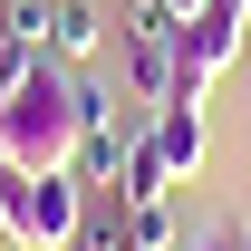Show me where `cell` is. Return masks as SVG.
Masks as SVG:
<instances>
[{
    "instance_id": "obj_1",
    "label": "cell",
    "mask_w": 251,
    "mask_h": 251,
    "mask_svg": "<svg viewBox=\"0 0 251 251\" xmlns=\"http://www.w3.org/2000/svg\"><path fill=\"white\" fill-rule=\"evenodd\" d=\"M77 155V68L39 58L20 77V97H0V164L20 174H68Z\"/></svg>"
},
{
    "instance_id": "obj_2",
    "label": "cell",
    "mask_w": 251,
    "mask_h": 251,
    "mask_svg": "<svg viewBox=\"0 0 251 251\" xmlns=\"http://www.w3.org/2000/svg\"><path fill=\"white\" fill-rule=\"evenodd\" d=\"M77 213H87V184H77V174H20V164H0L10 251H68L77 242Z\"/></svg>"
},
{
    "instance_id": "obj_3",
    "label": "cell",
    "mask_w": 251,
    "mask_h": 251,
    "mask_svg": "<svg viewBox=\"0 0 251 251\" xmlns=\"http://www.w3.org/2000/svg\"><path fill=\"white\" fill-rule=\"evenodd\" d=\"M116 39H126V77H135V97L164 106V97H174V68H184V20H174L164 0H135V10L116 20Z\"/></svg>"
},
{
    "instance_id": "obj_4",
    "label": "cell",
    "mask_w": 251,
    "mask_h": 251,
    "mask_svg": "<svg viewBox=\"0 0 251 251\" xmlns=\"http://www.w3.org/2000/svg\"><path fill=\"white\" fill-rule=\"evenodd\" d=\"M126 145H135V135L116 126V97L77 77V155H68V174H77L87 193H116V164H126Z\"/></svg>"
},
{
    "instance_id": "obj_5",
    "label": "cell",
    "mask_w": 251,
    "mask_h": 251,
    "mask_svg": "<svg viewBox=\"0 0 251 251\" xmlns=\"http://www.w3.org/2000/svg\"><path fill=\"white\" fill-rule=\"evenodd\" d=\"M145 145L164 155V174H174V184H193V174H203V155H213V126H203V106H155V116H145Z\"/></svg>"
},
{
    "instance_id": "obj_6",
    "label": "cell",
    "mask_w": 251,
    "mask_h": 251,
    "mask_svg": "<svg viewBox=\"0 0 251 251\" xmlns=\"http://www.w3.org/2000/svg\"><path fill=\"white\" fill-rule=\"evenodd\" d=\"M97 49H106V10H97V0H49V58L87 68Z\"/></svg>"
},
{
    "instance_id": "obj_7",
    "label": "cell",
    "mask_w": 251,
    "mask_h": 251,
    "mask_svg": "<svg viewBox=\"0 0 251 251\" xmlns=\"http://www.w3.org/2000/svg\"><path fill=\"white\" fill-rule=\"evenodd\" d=\"M164 184H174V174H164V155L145 145V126H135V145H126V164H116V203L145 213V203H164Z\"/></svg>"
},
{
    "instance_id": "obj_8",
    "label": "cell",
    "mask_w": 251,
    "mask_h": 251,
    "mask_svg": "<svg viewBox=\"0 0 251 251\" xmlns=\"http://www.w3.org/2000/svg\"><path fill=\"white\" fill-rule=\"evenodd\" d=\"M135 242V213H126L116 193H87V213H77V242L68 251H126Z\"/></svg>"
},
{
    "instance_id": "obj_9",
    "label": "cell",
    "mask_w": 251,
    "mask_h": 251,
    "mask_svg": "<svg viewBox=\"0 0 251 251\" xmlns=\"http://www.w3.org/2000/svg\"><path fill=\"white\" fill-rule=\"evenodd\" d=\"M0 29L29 39V49H49V0H0Z\"/></svg>"
},
{
    "instance_id": "obj_10",
    "label": "cell",
    "mask_w": 251,
    "mask_h": 251,
    "mask_svg": "<svg viewBox=\"0 0 251 251\" xmlns=\"http://www.w3.org/2000/svg\"><path fill=\"white\" fill-rule=\"evenodd\" d=\"M193 251H242V232H213V242H193Z\"/></svg>"
},
{
    "instance_id": "obj_11",
    "label": "cell",
    "mask_w": 251,
    "mask_h": 251,
    "mask_svg": "<svg viewBox=\"0 0 251 251\" xmlns=\"http://www.w3.org/2000/svg\"><path fill=\"white\" fill-rule=\"evenodd\" d=\"M164 10H174V20H193V10H213V0H164Z\"/></svg>"
},
{
    "instance_id": "obj_12",
    "label": "cell",
    "mask_w": 251,
    "mask_h": 251,
    "mask_svg": "<svg viewBox=\"0 0 251 251\" xmlns=\"http://www.w3.org/2000/svg\"><path fill=\"white\" fill-rule=\"evenodd\" d=\"M0 251H10V222H0Z\"/></svg>"
},
{
    "instance_id": "obj_13",
    "label": "cell",
    "mask_w": 251,
    "mask_h": 251,
    "mask_svg": "<svg viewBox=\"0 0 251 251\" xmlns=\"http://www.w3.org/2000/svg\"><path fill=\"white\" fill-rule=\"evenodd\" d=\"M242 10H251V0H242Z\"/></svg>"
},
{
    "instance_id": "obj_14",
    "label": "cell",
    "mask_w": 251,
    "mask_h": 251,
    "mask_svg": "<svg viewBox=\"0 0 251 251\" xmlns=\"http://www.w3.org/2000/svg\"><path fill=\"white\" fill-rule=\"evenodd\" d=\"M242 251H251V242H242Z\"/></svg>"
}]
</instances>
